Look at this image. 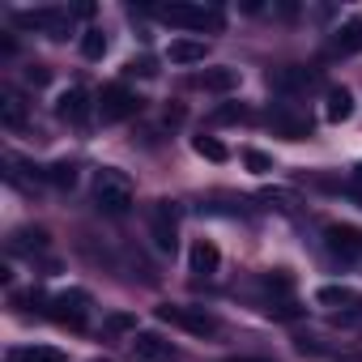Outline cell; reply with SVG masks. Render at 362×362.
<instances>
[{
  "instance_id": "cell-1",
  "label": "cell",
  "mask_w": 362,
  "mask_h": 362,
  "mask_svg": "<svg viewBox=\"0 0 362 362\" xmlns=\"http://www.w3.org/2000/svg\"><path fill=\"white\" fill-rule=\"evenodd\" d=\"M153 18L166 22V26H179V30H209V35H218V30L226 26L222 9H214V5H188V0H170V5H158Z\"/></svg>"
},
{
  "instance_id": "cell-2",
  "label": "cell",
  "mask_w": 362,
  "mask_h": 362,
  "mask_svg": "<svg viewBox=\"0 0 362 362\" xmlns=\"http://www.w3.org/2000/svg\"><path fill=\"white\" fill-rule=\"evenodd\" d=\"M94 201H98L103 214L124 218V214L132 209V184H128V175L115 170V166H103V170L94 175Z\"/></svg>"
},
{
  "instance_id": "cell-3",
  "label": "cell",
  "mask_w": 362,
  "mask_h": 362,
  "mask_svg": "<svg viewBox=\"0 0 362 362\" xmlns=\"http://www.w3.org/2000/svg\"><path fill=\"white\" fill-rule=\"evenodd\" d=\"M13 26L18 30H39V35H52V39H64L69 26H73V13L69 9H18L13 13Z\"/></svg>"
},
{
  "instance_id": "cell-4",
  "label": "cell",
  "mask_w": 362,
  "mask_h": 362,
  "mask_svg": "<svg viewBox=\"0 0 362 362\" xmlns=\"http://www.w3.org/2000/svg\"><path fill=\"white\" fill-rule=\"evenodd\" d=\"M158 320L175 324V328H184L192 337H214L218 332V315H209L205 307H179V303H166L158 307Z\"/></svg>"
},
{
  "instance_id": "cell-5",
  "label": "cell",
  "mask_w": 362,
  "mask_h": 362,
  "mask_svg": "<svg viewBox=\"0 0 362 362\" xmlns=\"http://www.w3.org/2000/svg\"><path fill=\"white\" fill-rule=\"evenodd\" d=\"M149 239L158 252H175L179 247V209L170 201H158L149 209Z\"/></svg>"
},
{
  "instance_id": "cell-6",
  "label": "cell",
  "mask_w": 362,
  "mask_h": 362,
  "mask_svg": "<svg viewBox=\"0 0 362 362\" xmlns=\"http://www.w3.org/2000/svg\"><path fill=\"white\" fill-rule=\"evenodd\" d=\"M90 294L86 290H60L56 298H52V320L56 324H64V328H86V320H90Z\"/></svg>"
},
{
  "instance_id": "cell-7",
  "label": "cell",
  "mask_w": 362,
  "mask_h": 362,
  "mask_svg": "<svg viewBox=\"0 0 362 362\" xmlns=\"http://www.w3.org/2000/svg\"><path fill=\"white\" fill-rule=\"evenodd\" d=\"M141 111V98L128 90V86H107L103 90V98H98V115H103V124H119V119H128V115H136Z\"/></svg>"
},
{
  "instance_id": "cell-8",
  "label": "cell",
  "mask_w": 362,
  "mask_h": 362,
  "mask_svg": "<svg viewBox=\"0 0 362 362\" xmlns=\"http://www.w3.org/2000/svg\"><path fill=\"white\" fill-rule=\"evenodd\" d=\"M324 247L337 260H358L362 256V230L358 226H328L324 230Z\"/></svg>"
},
{
  "instance_id": "cell-9",
  "label": "cell",
  "mask_w": 362,
  "mask_h": 362,
  "mask_svg": "<svg viewBox=\"0 0 362 362\" xmlns=\"http://www.w3.org/2000/svg\"><path fill=\"white\" fill-rule=\"evenodd\" d=\"M358 52H362V18H349L328 39V60H345V56H358Z\"/></svg>"
},
{
  "instance_id": "cell-10",
  "label": "cell",
  "mask_w": 362,
  "mask_h": 362,
  "mask_svg": "<svg viewBox=\"0 0 362 362\" xmlns=\"http://www.w3.org/2000/svg\"><path fill=\"white\" fill-rule=\"evenodd\" d=\"M90 111H94V107H90V94H86L81 86H69V90L56 98V115H60L64 124H86Z\"/></svg>"
},
{
  "instance_id": "cell-11",
  "label": "cell",
  "mask_w": 362,
  "mask_h": 362,
  "mask_svg": "<svg viewBox=\"0 0 362 362\" xmlns=\"http://www.w3.org/2000/svg\"><path fill=\"white\" fill-rule=\"evenodd\" d=\"M132 349H136V358H145V362H175V358H179V349H175L166 337H158V332H136V337H132Z\"/></svg>"
},
{
  "instance_id": "cell-12",
  "label": "cell",
  "mask_w": 362,
  "mask_h": 362,
  "mask_svg": "<svg viewBox=\"0 0 362 362\" xmlns=\"http://www.w3.org/2000/svg\"><path fill=\"white\" fill-rule=\"evenodd\" d=\"M188 264H192V273H197V277H214V273L222 269V252H218V243L197 239V243H192V252H188Z\"/></svg>"
},
{
  "instance_id": "cell-13",
  "label": "cell",
  "mask_w": 362,
  "mask_h": 362,
  "mask_svg": "<svg viewBox=\"0 0 362 362\" xmlns=\"http://www.w3.org/2000/svg\"><path fill=\"white\" fill-rule=\"evenodd\" d=\"M197 90H209V94H230L239 86V69H205L192 77Z\"/></svg>"
},
{
  "instance_id": "cell-14",
  "label": "cell",
  "mask_w": 362,
  "mask_h": 362,
  "mask_svg": "<svg viewBox=\"0 0 362 362\" xmlns=\"http://www.w3.org/2000/svg\"><path fill=\"white\" fill-rule=\"evenodd\" d=\"M269 128H277L281 136H290V141H298V136H311V124H307V115H294V111H269Z\"/></svg>"
},
{
  "instance_id": "cell-15",
  "label": "cell",
  "mask_w": 362,
  "mask_h": 362,
  "mask_svg": "<svg viewBox=\"0 0 362 362\" xmlns=\"http://www.w3.org/2000/svg\"><path fill=\"white\" fill-rule=\"evenodd\" d=\"M205 39H175L170 47H166V60L170 64H201L205 60Z\"/></svg>"
},
{
  "instance_id": "cell-16",
  "label": "cell",
  "mask_w": 362,
  "mask_h": 362,
  "mask_svg": "<svg viewBox=\"0 0 362 362\" xmlns=\"http://www.w3.org/2000/svg\"><path fill=\"white\" fill-rule=\"evenodd\" d=\"M315 303H320V307H345V311H358V307H362V294L349 290V286H320Z\"/></svg>"
},
{
  "instance_id": "cell-17",
  "label": "cell",
  "mask_w": 362,
  "mask_h": 362,
  "mask_svg": "<svg viewBox=\"0 0 362 362\" xmlns=\"http://www.w3.org/2000/svg\"><path fill=\"white\" fill-rule=\"evenodd\" d=\"M269 81H273V90L298 94V90H311V86H315V73H307V69H277Z\"/></svg>"
},
{
  "instance_id": "cell-18",
  "label": "cell",
  "mask_w": 362,
  "mask_h": 362,
  "mask_svg": "<svg viewBox=\"0 0 362 362\" xmlns=\"http://www.w3.org/2000/svg\"><path fill=\"white\" fill-rule=\"evenodd\" d=\"M324 115H328L332 124L349 119V115H354V94H349L345 86H332V90L324 94Z\"/></svg>"
},
{
  "instance_id": "cell-19",
  "label": "cell",
  "mask_w": 362,
  "mask_h": 362,
  "mask_svg": "<svg viewBox=\"0 0 362 362\" xmlns=\"http://www.w3.org/2000/svg\"><path fill=\"white\" fill-rule=\"evenodd\" d=\"M0 119H5V128H22V124H26V103H22L13 90L0 94Z\"/></svg>"
},
{
  "instance_id": "cell-20",
  "label": "cell",
  "mask_w": 362,
  "mask_h": 362,
  "mask_svg": "<svg viewBox=\"0 0 362 362\" xmlns=\"http://www.w3.org/2000/svg\"><path fill=\"white\" fill-rule=\"evenodd\" d=\"M13 362H69L56 345H26V349H13Z\"/></svg>"
},
{
  "instance_id": "cell-21",
  "label": "cell",
  "mask_w": 362,
  "mask_h": 362,
  "mask_svg": "<svg viewBox=\"0 0 362 362\" xmlns=\"http://www.w3.org/2000/svg\"><path fill=\"white\" fill-rule=\"evenodd\" d=\"M43 179L56 184V188H73L77 184V166L73 162H52V166H43Z\"/></svg>"
},
{
  "instance_id": "cell-22",
  "label": "cell",
  "mask_w": 362,
  "mask_h": 362,
  "mask_svg": "<svg viewBox=\"0 0 362 362\" xmlns=\"http://www.w3.org/2000/svg\"><path fill=\"white\" fill-rule=\"evenodd\" d=\"M81 56L86 60H103L107 56V35L103 30H86L81 35Z\"/></svg>"
},
{
  "instance_id": "cell-23",
  "label": "cell",
  "mask_w": 362,
  "mask_h": 362,
  "mask_svg": "<svg viewBox=\"0 0 362 362\" xmlns=\"http://www.w3.org/2000/svg\"><path fill=\"white\" fill-rule=\"evenodd\" d=\"M47 247V230H18L13 235V252H43Z\"/></svg>"
},
{
  "instance_id": "cell-24",
  "label": "cell",
  "mask_w": 362,
  "mask_h": 362,
  "mask_svg": "<svg viewBox=\"0 0 362 362\" xmlns=\"http://www.w3.org/2000/svg\"><path fill=\"white\" fill-rule=\"evenodd\" d=\"M192 145H197L201 158H209V162H226V145H222V141H214V136H197Z\"/></svg>"
},
{
  "instance_id": "cell-25",
  "label": "cell",
  "mask_w": 362,
  "mask_h": 362,
  "mask_svg": "<svg viewBox=\"0 0 362 362\" xmlns=\"http://www.w3.org/2000/svg\"><path fill=\"white\" fill-rule=\"evenodd\" d=\"M214 119H218V124H235V119H247V107H243V103H226V107H218V111H214Z\"/></svg>"
},
{
  "instance_id": "cell-26",
  "label": "cell",
  "mask_w": 362,
  "mask_h": 362,
  "mask_svg": "<svg viewBox=\"0 0 362 362\" xmlns=\"http://www.w3.org/2000/svg\"><path fill=\"white\" fill-rule=\"evenodd\" d=\"M243 162H247V170H256V175H269V170H273V158H269V153H260V149H247V153H243Z\"/></svg>"
},
{
  "instance_id": "cell-27",
  "label": "cell",
  "mask_w": 362,
  "mask_h": 362,
  "mask_svg": "<svg viewBox=\"0 0 362 362\" xmlns=\"http://www.w3.org/2000/svg\"><path fill=\"white\" fill-rule=\"evenodd\" d=\"M107 332H132L136 337V320L132 315H107Z\"/></svg>"
},
{
  "instance_id": "cell-28",
  "label": "cell",
  "mask_w": 362,
  "mask_h": 362,
  "mask_svg": "<svg viewBox=\"0 0 362 362\" xmlns=\"http://www.w3.org/2000/svg\"><path fill=\"white\" fill-rule=\"evenodd\" d=\"M264 290H273V294H290V277H286V273H269V277H264Z\"/></svg>"
},
{
  "instance_id": "cell-29",
  "label": "cell",
  "mask_w": 362,
  "mask_h": 362,
  "mask_svg": "<svg viewBox=\"0 0 362 362\" xmlns=\"http://www.w3.org/2000/svg\"><path fill=\"white\" fill-rule=\"evenodd\" d=\"M128 73H141V77H153V64L141 56V60H128Z\"/></svg>"
},
{
  "instance_id": "cell-30",
  "label": "cell",
  "mask_w": 362,
  "mask_h": 362,
  "mask_svg": "<svg viewBox=\"0 0 362 362\" xmlns=\"http://www.w3.org/2000/svg\"><path fill=\"white\" fill-rule=\"evenodd\" d=\"M349 188H354V197L362 201V162H358V170H354V179H349Z\"/></svg>"
},
{
  "instance_id": "cell-31",
  "label": "cell",
  "mask_w": 362,
  "mask_h": 362,
  "mask_svg": "<svg viewBox=\"0 0 362 362\" xmlns=\"http://www.w3.org/2000/svg\"><path fill=\"white\" fill-rule=\"evenodd\" d=\"M26 77H30V81H35V86H43V81H47V69H30V73H26Z\"/></svg>"
},
{
  "instance_id": "cell-32",
  "label": "cell",
  "mask_w": 362,
  "mask_h": 362,
  "mask_svg": "<svg viewBox=\"0 0 362 362\" xmlns=\"http://www.w3.org/2000/svg\"><path fill=\"white\" fill-rule=\"evenodd\" d=\"M239 362H264V358H239Z\"/></svg>"
},
{
  "instance_id": "cell-33",
  "label": "cell",
  "mask_w": 362,
  "mask_h": 362,
  "mask_svg": "<svg viewBox=\"0 0 362 362\" xmlns=\"http://www.w3.org/2000/svg\"><path fill=\"white\" fill-rule=\"evenodd\" d=\"M98 362H107V358H98Z\"/></svg>"
}]
</instances>
